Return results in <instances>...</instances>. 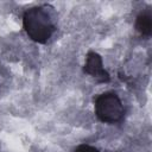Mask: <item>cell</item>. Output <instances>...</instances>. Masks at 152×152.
Wrapping results in <instances>:
<instances>
[{"label":"cell","instance_id":"obj_1","mask_svg":"<svg viewBox=\"0 0 152 152\" xmlns=\"http://www.w3.org/2000/svg\"><path fill=\"white\" fill-rule=\"evenodd\" d=\"M23 25L27 36L37 43H46L55 31L52 19L43 6L26 10L23 15Z\"/></svg>","mask_w":152,"mask_h":152},{"label":"cell","instance_id":"obj_2","mask_svg":"<svg viewBox=\"0 0 152 152\" xmlns=\"http://www.w3.org/2000/svg\"><path fill=\"white\" fill-rule=\"evenodd\" d=\"M95 114L106 124H114L124 118L125 108L115 93L108 91L99 95L95 100Z\"/></svg>","mask_w":152,"mask_h":152},{"label":"cell","instance_id":"obj_3","mask_svg":"<svg viewBox=\"0 0 152 152\" xmlns=\"http://www.w3.org/2000/svg\"><path fill=\"white\" fill-rule=\"evenodd\" d=\"M83 70H84L86 74L93 76L99 82H108L110 80L109 74L103 68V63H102L101 56L99 53H96V52L90 51L87 55V61H86Z\"/></svg>","mask_w":152,"mask_h":152},{"label":"cell","instance_id":"obj_4","mask_svg":"<svg viewBox=\"0 0 152 152\" xmlns=\"http://www.w3.org/2000/svg\"><path fill=\"white\" fill-rule=\"evenodd\" d=\"M135 28L141 36H145V37L151 36V33H152V15H151V11L148 8L142 11L137 17Z\"/></svg>","mask_w":152,"mask_h":152},{"label":"cell","instance_id":"obj_5","mask_svg":"<svg viewBox=\"0 0 152 152\" xmlns=\"http://www.w3.org/2000/svg\"><path fill=\"white\" fill-rule=\"evenodd\" d=\"M74 152H100V151L90 145H80L78 147H76Z\"/></svg>","mask_w":152,"mask_h":152}]
</instances>
